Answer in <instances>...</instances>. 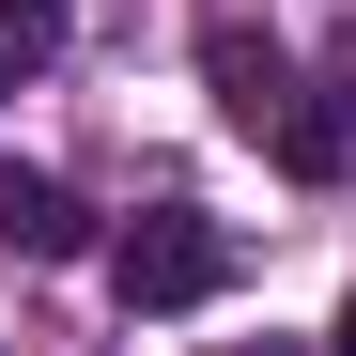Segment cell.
Listing matches in <instances>:
<instances>
[{
  "label": "cell",
  "instance_id": "cell-1",
  "mask_svg": "<svg viewBox=\"0 0 356 356\" xmlns=\"http://www.w3.org/2000/svg\"><path fill=\"white\" fill-rule=\"evenodd\" d=\"M202 78H217V124H232V140H264V155L294 170V186H325V170L356 155V124H341V93H325L310 63H294L279 31H248V16H217V31H202Z\"/></svg>",
  "mask_w": 356,
  "mask_h": 356
},
{
  "label": "cell",
  "instance_id": "cell-2",
  "mask_svg": "<svg viewBox=\"0 0 356 356\" xmlns=\"http://www.w3.org/2000/svg\"><path fill=\"white\" fill-rule=\"evenodd\" d=\"M217 279H232V232H217L202 202H155L124 248H108V294H124V310H202Z\"/></svg>",
  "mask_w": 356,
  "mask_h": 356
},
{
  "label": "cell",
  "instance_id": "cell-3",
  "mask_svg": "<svg viewBox=\"0 0 356 356\" xmlns=\"http://www.w3.org/2000/svg\"><path fill=\"white\" fill-rule=\"evenodd\" d=\"M0 248H16V264H78L93 248V217H78L63 170H0Z\"/></svg>",
  "mask_w": 356,
  "mask_h": 356
},
{
  "label": "cell",
  "instance_id": "cell-4",
  "mask_svg": "<svg viewBox=\"0 0 356 356\" xmlns=\"http://www.w3.org/2000/svg\"><path fill=\"white\" fill-rule=\"evenodd\" d=\"M63 47V0H0V63H47Z\"/></svg>",
  "mask_w": 356,
  "mask_h": 356
},
{
  "label": "cell",
  "instance_id": "cell-5",
  "mask_svg": "<svg viewBox=\"0 0 356 356\" xmlns=\"http://www.w3.org/2000/svg\"><path fill=\"white\" fill-rule=\"evenodd\" d=\"M217 356H294V341H217Z\"/></svg>",
  "mask_w": 356,
  "mask_h": 356
},
{
  "label": "cell",
  "instance_id": "cell-6",
  "mask_svg": "<svg viewBox=\"0 0 356 356\" xmlns=\"http://www.w3.org/2000/svg\"><path fill=\"white\" fill-rule=\"evenodd\" d=\"M341 356H356V310H341Z\"/></svg>",
  "mask_w": 356,
  "mask_h": 356
}]
</instances>
